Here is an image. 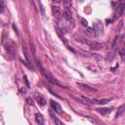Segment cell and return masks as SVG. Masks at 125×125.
<instances>
[{"instance_id":"1","label":"cell","mask_w":125,"mask_h":125,"mask_svg":"<svg viewBox=\"0 0 125 125\" xmlns=\"http://www.w3.org/2000/svg\"><path fill=\"white\" fill-rule=\"evenodd\" d=\"M37 64H38V66H39V68H40V70H41L42 74H43V75H44V76H45V77H46V78H47V79H48L50 82H52L53 84H57V85H59L60 87H63L62 84H60V83H59V82H58V81H57V80L54 78V76H53V75H52V74H51V73H50V72H49L47 69H45V68L42 66V64H41V63H40L38 61H37Z\"/></svg>"},{"instance_id":"2","label":"cell","mask_w":125,"mask_h":125,"mask_svg":"<svg viewBox=\"0 0 125 125\" xmlns=\"http://www.w3.org/2000/svg\"><path fill=\"white\" fill-rule=\"evenodd\" d=\"M77 86H78L81 90H83L84 92H86V93H96V92H98V90H97V89L92 88L91 86H88V85H86V84L77 83Z\"/></svg>"},{"instance_id":"3","label":"cell","mask_w":125,"mask_h":125,"mask_svg":"<svg viewBox=\"0 0 125 125\" xmlns=\"http://www.w3.org/2000/svg\"><path fill=\"white\" fill-rule=\"evenodd\" d=\"M94 34H95V36H97V37H99V36H101L102 34H103V31H104V28H103V25H102V23H100V22H96L95 24H94Z\"/></svg>"},{"instance_id":"4","label":"cell","mask_w":125,"mask_h":125,"mask_svg":"<svg viewBox=\"0 0 125 125\" xmlns=\"http://www.w3.org/2000/svg\"><path fill=\"white\" fill-rule=\"evenodd\" d=\"M80 53H81L83 56L87 57V58L96 59V60H101V59H102L101 55H99V54H96V53H92V52H88V51H82V50H80Z\"/></svg>"},{"instance_id":"5","label":"cell","mask_w":125,"mask_h":125,"mask_svg":"<svg viewBox=\"0 0 125 125\" xmlns=\"http://www.w3.org/2000/svg\"><path fill=\"white\" fill-rule=\"evenodd\" d=\"M125 8V0H120L118 5H117V10H116V18H119L122 16L123 11Z\"/></svg>"},{"instance_id":"6","label":"cell","mask_w":125,"mask_h":125,"mask_svg":"<svg viewBox=\"0 0 125 125\" xmlns=\"http://www.w3.org/2000/svg\"><path fill=\"white\" fill-rule=\"evenodd\" d=\"M50 104H51L52 109H53L56 113L62 114V107H61V105H60L57 102H55V101H50Z\"/></svg>"},{"instance_id":"7","label":"cell","mask_w":125,"mask_h":125,"mask_svg":"<svg viewBox=\"0 0 125 125\" xmlns=\"http://www.w3.org/2000/svg\"><path fill=\"white\" fill-rule=\"evenodd\" d=\"M34 98H35V100H36V102L39 104V105H41V106H43V105H45L46 104V100H45V98L41 95V94H39V93H35L34 94Z\"/></svg>"},{"instance_id":"8","label":"cell","mask_w":125,"mask_h":125,"mask_svg":"<svg viewBox=\"0 0 125 125\" xmlns=\"http://www.w3.org/2000/svg\"><path fill=\"white\" fill-rule=\"evenodd\" d=\"M63 17L68 21H70L72 20V13H71V10H70L69 7H65L64 12H63Z\"/></svg>"},{"instance_id":"9","label":"cell","mask_w":125,"mask_h":125,"mask_svg":"<svg viewBox=\"0 0 125 125\" xmlns=\"http://www.w3.org/2000/svg\"><path fill=\"white\" fill-rule=\"evenodd\" d=\"M52 13H53L54 17H56V18H60L61 15H62L61 8H60L59 6H52Z\"/></svg>"},{"instance_id":"10","label":"cell","mask_w":125,"mask_h":125,"mask_svg":"<svg viewBox=\"0 0 125 125\" xmlns=\"http://www.w3.org/2000/svg\"><path fill=\"white\" fill-rule=\"evenodd\" d=\"M89 46H90V48H91L92 50H94V51L101 50V49L104 47V45H103L102 43H98V42H91V44H90Z\"/></svg>"},{"instance_id":"11","label":"cell","mask_w":125,"mask_h":125,"mask_svg":"<svg viewBox=\"0 0 125 125\" xmlns=\"http://www.w3.org/2000/svg\"><path fill=\"white\" fill-rule=\"evenodd\" d=\"M97 110H98L99 113H101L103 115H107V114H109L112 111V108H109V107H102V108H98Z\"/></svg>"},{"instance_id":"12","label":"cell","mask_w":125,"mask_h":125,"mask_svg":"<svg viewBox=\"0 0 125 125\" xmlns=\"http://www.w3.org/2000/svg\"><path fill=\"white\" fill-rule=\"evenodd\" d=\"M91 103L93 104H107L109 102L108 99H103V100H97V99H92L90 100Z\"/></svg>"},{"instance_id":"13","label":"cell","mask_w":125,"mask_h":125,"mask_svg":"<svg viewBox=\"0 0 125 125\" xmlns=\"http://www.w3.org/2000/svg\"><path fill=\"white\" fill-rule=\"evenodd\" d=\"M35 122L37 124H39V125L44 124V118H43V116H42L41 113H36L35 114Z\"/></svg>"},{"instance_id":"14","label":"cell","mask_w":125,"mask_h":125,"mask_svg":"<svg viewBox=\"0 0 125 125\" xmlns=\"http://www.w3.org/2000/svg\"><path fill=\"white\" fill-rule=\"evenodd\" d=\"M49 113H50V116L52 117V119H53V121H54L55 123H57V124H59V125H62V121H60V120L57 118V116L55 115V113L53 112V110H52V109H50Z\"/></svg>"},{"instance_id":"15","label":"cell","mask_w":125,"mask_h":125,"mask_svg":"<svg viewBox=\"0 0 125 125\" xmlns=\"http://www.w3.org/2000/svg\"><path fill=\"white\" fill-rule=\"evenodd\" d=\"M123 111H124V105H121L120 108H119V110H118V112L116 113V118H118V117L123 113Z\"/></svg>"},{"instance_id":"16","label":"cell","mask_w":125,"mask_h":125,"mask_svg":"<svg viewBox=\"0 0 125 125\" xmlns=\"http://www.w3.org/2000/svg\"><path fill=\"white\" fill-rule=\"evenodd\" d=\"M86 32H87V33H88L89 35H91V36L95 35V34H94V29H93L92 27H88V28H87V31H86Z\"/></svg>"},{"instance_id":"17","label":"cell","mask_w":125,"mask_h":125,"mask_svg":"<svg viewBox=\"0 0 125 125\" xmlns=\"http://www.w3.org/2000/svg\"><path fill=\"white\" fill-rule=\"evenodd\" d=\"M86 118L90 121V122H92V123H95V124H99L100 122L98 121V120H96V119H93V118H91V117H89V116H86Z\"/></svg>"},{"instance_id":"18","label":"cell","mask_w":125,"mask_h":125,"mask_svg":"<svg viewBox=\"0 0 125 125\" xmlns=\"http://www.w3.org/2000/svg\"><path fill=\"white\" fill-rule=\"evenodd\" d=\"M23 81H24V83H25V86H26L27 88H29V87H30V84H29V82H28V80H27L26 75L23 76Z\"/></svg>"},{"instance_id":"19","label":"cell","mask_w":125,"mask_h":125,"mask_svg":"<svg viewBox=\"0 0 125 125\" xmlns=\"http://www.w3.org/2000/svg\"><path fill=\"white\" fill-rule=\"evenodd\" d=\"M81 23H82L83 26H86V27L88 26V21H87L84 18H81Z\"/></svg>"},{"instance_id":"20","label":"cell","mask_w":125,"mask_h":125,"mask_svg":"<svg viewBox=\"0 0 125 125\" xmlns=\"http://www.w3.org/2000/svg\"><path fill=\"white\" fill-rule=\"evenodd\" d=\"M26 103H27L28 104L32 105V104H33V100H32L30 97H28V98H26Z\"/></svg>"},{"instance_id":"21","label":"cell","mask_w":125,"mask_h":125,"mask_svg":"<svg viewBox=\"0 0 125 125\" xmlns=\"http://www.w3.org/2000/svg\"><path fill=\"white\" fill-rule=\"evenodd\" d=\"M119 54H120V57L122 60H124V48H121L120 51H119Z\"/></svg>"},{"instance_id":"22","label":"cell","mask_w":125,"mask_h":125,"mask_svg":"<svg viewBox=\"0 0 125 125\" xmlns=\"http://www.w3.org/2000/svg\"><path fill=\"white\" fill-rule=\"evenodd\" d=\"M3 11H4V2L0 0V13H2Z\"/></svg>"},{"instance_id":"23","label":"cell","mask_w":125,"mask_h":125,"mask_svg":"<svg viewBox=\"0 0 125 125\" xmlns=\"http://www.w3.org/2000/svg\"><path fill=\"white\" fill-rule=\"evenodd\" d=\"M20 93H21V95H24V94L26 93V89H25V88H21V89H20Z\"/></svg>"},{"instance_id":"24","label":"cell","mask_w":125,"mask_h":125,"mask_svg":"<svg viewBox=\"0 0 125 125\" xmlns=\"http://www.w3.org/2000/svg\"><path fill=\"white\" fill-rule=\"evenodd\" d=\"M13 28H14V30H15V32L17 33V35H19V31H18V27L16 26V24H15V23H13Z\"/></svg>"},{"instance_id":"25","label":"cell","mask_w":125,"mask_h":125,"mask_svg":"<svg viewBox=\"0 0 125 125\" xmlns=\"http://www.w3.org/2000/svg\"><path fill=\"white\" fill-rule=\"evenodd\" d=\"M62 0H53V2H55V3H60Z\"/></svg>"},{"instance_id":"26","label":"cell","mask_w":125,"mask_h":125,"mask_svg":"<svg viewBox=\"0 0 125 125\" xmlns=\"http://www.w3.org/2000/svg\"><path fill=\"white\" fill-rule=\"evenodd\" d=\"M80 1H83V0H80Z\"/></svg>"}]
</instances>
